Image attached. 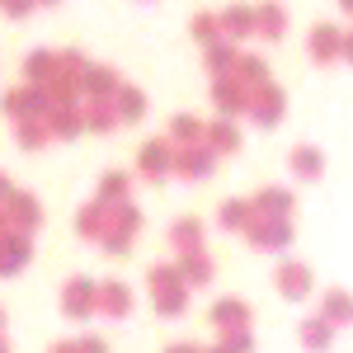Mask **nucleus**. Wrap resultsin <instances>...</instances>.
Here are the masks:
<instances>
[{"mask_svg": "<svg viewBox=\"0 0 353 353\" xmlns=\"http://www.w3.org/2000/svg\"><path fill=\"white\" fill-rule=\"evenodd\" d=\"M141 208H137L132 198L128 203H113L109 208V221H104V231H99V250H109V254H128L132 250V241H137V231H141Z\"/></svg>", "mask_w": 353, "mask_h": 353, "instance_id": "obj_1", "label": "nucleus"}, {"mask_svg": "<svg viewBox=\"0 0 353 353\" xmlns=\"http://www.w3.org/2000/svg\"><path fill=\"white\" fill-rule=\"evenodd\" d=\"M241 236L250 241L254 254H283L297 236V226H292V217H250V226Z\"/></svg>", "mask_w": 353, "mask_h": 353, "instance_id": "obj_2", "label": "nucleus"}, {"mask_svg": "<svg viewBox=\"0 0 353 353\" xmlns=\"http://www.w3.org/2000/svg\"><path fill=\"white\" fill-rule=\"evenodd\" d=\"M245 118H250L254 128H278V123L288 118V90H283L278 81L250 90V109H245Z\"/></svg>", "mask_w": 353, "mask_h": 353, "instance_id": "obj_3", "label": "nucleus"}, {"mask_svg": "<svg viewBox=\"0 0 353 353\" xmlns=\"http://www.w3.org/2000/svg\"><path fill=\"white\" fill-rule=\"evenodd\" d=\"M48 109H52V99H48L43 85H14V90L0 94V113L10 123H19V118H48Z\"/></svg>", "mask_w": 353, "mask_h": 353, "instance_id": "obj_4", "label": "nucleus"}, {"mask_svg": "<svg viewBox=\"0 0 353 353\" xmlns=\"http://www.w3.org/2000/svg\"><path fill=\"white\" fill-rule=\"evenodd\" d=\"M217 170V156L208 151V141H193V146H174V161H170V174L184 179V184H198V179H212Z\"/></svg>", "mask_w": 353, "mask_h": 353, "instance_id": "obj_5", "label": "nucleus"}, {"mask_svg": "<svg viewBox=\"0 0 353 353\" xmlns=\"http://www.w3.org/2000/svg\"><path fill=\"white\" fill-rule=\"evenodd\" d=\"M273 288H278V297H288V301H306L316 292V273H311V264H301V259H283L273 269Z\"/></svg>", "mask_w": 353, "mask_h": 353, "instance_id": "obj_6", "label": "nucleus"}, {"mask_svg": "<svg viewBox=\"0 0 353 353\" xmlns=\"http://www.w3.org/2000/svg\"><path fill=\"white\" fill-rule=\"evenodd\" d=\"M94 297H99V283H90V278H81V273H76V278H66V283H61V316H66V321H90V316H94Z\"/></svg>", "mask_w": 353, "mask_h": 353, "instance_id": "obj_7", "label": "nucleus"}, {"mask_svg": "<svg viewBox=\"0 0 353 353\" xmlns=\"http://www.w3.org/2000/svg\"><path fill=\"white\" fill-rule=\"evenodd\" d=\"M208 99H212V109H217V118H245V109H250V90H245L236 76H212V90H208Z\"/></svg>", "mask_w": 353, "mask_h": 353, "instance_id": "obj_8", "label": "nucleus"}, {"mask_svg": "<svg viewBox=\"0 0 353 353\" xmlns=\"http://www.w3.org/2000/svg\"><path fill=\"white\" fill-rule=\"evenodd\" d=\"M5 221H10V231H24V236H38L43 231V203L33 198V193L14 189L5 198Z\"/></svg>", "mask_w": 353, "mask_h": 353, "instance_id": "obj_9", "label": "nucleus"}, {"mask_svg": "<svg viewBox=\"0 0 353 353\" xmlns=\"http://www.w3.org/2000/svg\"><path fill=\"white\" fill-rule=\"evenodd\" d=\"M170 161H174V141L170 137H151L137 146V174L141 179H170Z\"/></svg>", "mask_w": 353, "mask_h": 353, "instance_id": "obj_10", "label": "nucleus"}, {"mask_svg": "<svg viewBox=\"0 0 353 353\" xmlns=\"http://www.w3.org/2000/svg\"><path fill=\"white\" fill-rule=\"evenodd\" d=\"M94 316H104V321H128V316H132V288H128L123 278H109V283H99Z\"/></svg>", "mask_w": 353, "mask_h": 353, "instance_id": "obj_11", "label": "nucleus"}, {"mask_svg": "<svg viewBox=\"0 0 353 353\" xmlns=\"http://www.w3.org/2000/svg\"><path fill=\"white\" fill-rule=\"evenodd\" d=\"M33 259V236L24 231H5L0 236V278H19Z\"/></svg>", "mask_w": 353, "mask_h": 353, "instance_id": "obj_12", "label": "nucleus"}, {"mask_svg": "<svg viewBox=\"0 0 353 353\" xmlns=\"http://www.w3.org/2000/svg\"><path fill=\"white\" fill-rule=\"evenodd\" d=\"M43 123H48L52 141H76V137L85 132V109H81V99H71V104H52Z\"/></svg>", "mask_w": 353, "mask_h": 353, "instance_id": "obj_13", "label": "nucleus"}, {"mask_svg": "<svg viewBox=\"0 0 353 353\" xmlns=\"http://www.w3.org/2000/svg\"><path fill=\"white\" fill-rule=\"evenodd\" d=\"M306 52L316 66H334L339 52H344V28L339 24H316L311 28V38H306Z\"/></svg>", "mask_w": 353, "mask_h": 353, "instance_id": "obj_14", "label": "nucleus"}, {"mask_svg": "<svg viewBox=\"0 0 353 353\" xmlns=\"http://www.w3.org/2000/svg\"><path fill=\"white\" fill-rule=\"evenodd\" d=\"M250 208H254V217H292L297 193L283 189V184H264L259 193H250Z\"/></svg>", "mask_w": 353, "mask_h": 353, "instance_id": "obj_15", "label": "nucleus"}, {"mask_svg": "<svg viewBox=\"0 0 353 353\" xmlns=\"http://www.w3.org/2000/svg\"><path fill=\"white\" fill-rule=\"evenodd\" d=\"M208 321L217 330H245V325H254V311H250L245 297H217L212 311H208Z\"/></svg>", "mask_w": 353, "mask_h": 353, "instance_id": "obj_16", "label": "nucleus"}, {"mask_svg": "<svg viewBox=\"0 0 353 353\" xmlns=\"http://www.w3.org/2000/svg\"><path fill=\"white\" fill-rule=\"evenodd\" d=\"M288 170L297 174L301 184H316V179L325 174V151H321V146H311V141H301V146L288 151Z\"/></svg>", "mask_w": 353, "mask_h": 353, "instance_id": "obj_17", "label": "nucleus"}, {"mask_svg": "<svg viewBox=\"0 0 353 353\" xmlns=\"http://www.w3.org/2000/svg\"><path fill=\"white\" fill-rule=\"evenodd\" d=\"M288 5H278V0H264L259 10H254V38H264V43H278V38H288Z\"/></svg>", "mask_w": 353, "mask_h": 353, "instance_id": "obj_18", "label": "nucleus"}, {"mask_svg": "<svg viewBox=\"0 0 353 353\" xmlns=\"http://www.w3.org/2000/svg\"><path fill=\"white\" fill-rule=\"evenodd\" d=\"M174 269H179V283L193 292V288H208V283H212L217 264L208 259V250H189V254H179V259H174Z\"/></svg>", "mask_w": 353, "mask_h": 353, "instance_id": "obj_19", "label": "nucleus"}, {"mask_svg": "<svg viewBox=\"0 0 353 353\" xmlns=\"http://www.w3.org/2000/svg\"><path fill=\"white\" fill-rule=\"evenodd\" d=\"M118 85H123V76L113 71L109 61H90L85 85H81V99H113V94H118Z\"/></svg>", "mask_w": 353, "mask_h": 353, "instance_id": "obj_20", "label": "nucleus"}, {"mask_svg": "<svg viewBox=\"0 0 353 353\" xmlns=\"http://www.w3.org/2000/svg\"><path fill=\"white\" fill-rule=\"evenodd\" d=\"M334 334H339V330H334V325L325 321V316L316 311V316H306V321L297 325V344H301L306 353H330V344H334Z\"/></svg>", "mask_w": 353, "mask_h": 353, "instance_id": "obj_21", "label": "nucleus"}, {"mask_svg": "<svg viewBox=\"0 0 353 353\" xmlns=\"http://www.w3.org/2000/svg\"><path fill=\"white\" fill-rule=\"evenodd\" d=\"M203 141H208V151H212L217 161H221V156H236V151L245 146L241 128H236L231 118H217V123H208V132H203Z\"/></svg>", "mask_w": 353, "mask_h": 353, "instance_id": "obj_22", "label": "nucleus"}, {"mask_svg": "<svg viewBox=\"0 0 353 353\" xmlns=\"http://www.w3.org/2000/svg\"><path fill=\"white\" fill-rule=\"evenodd\" d=\"M217 19H221V38H226V43L254 38V10H250V5H226Z\"/></svg>", "mask_w": 353, "mask_h": 353, "instance_id": "obj_23", "label": "nucleus"}, {"mask_svg": "<svg viewBox=\"0 0 353 353\" xmlns=\"http://www.w3.org/2000/svg\"><path fill=\"white\" fill-rule=\"evenodd\" d=\"M19 76H24V85H52L57 81V52L52 48H33L24 57V66H19Z\"/></svg>", "mask_w": 353, "mask_h": 353, "instance_id": "obj_24", "label": "nucleus"}, {"mask_svg": "<svg viewBox=\"0 0 353 353\" xmlns=\"http://www.w3.org/2000/svg\"><path fill=\"white\" fill-rule=\"evenodd\" d=\"M321 316H325L334 330H349L353 325V292H344V288H325V292H321Z\"/></svg>", "mask_w": 353, "mask_h": 353, "instance_id": "obj_25", "label": "nucleus"}, {"mask_svg": "<svg viewBox=\"0 0 353 353\" xmlns=\"http://www.w3.org/2000/svg\"><path fill=\"white\" fill-rule=\"evenodd\" d=\"M85 109V132H113V128H123V118H118V104L113 99H81Z\"/></svg>", "mask_w": 353, "mask_h": 353, "instance_id": "obj_26", "label": "nucleus"}, {"mask_svg": "<svg viewBox=\"0 0 353 353\" xmlns=\"http://www.w3.org/2000/svg\"><path fill=\"white\" fill-rule=\"evenodd\" d=\"M208 241V226L198 217H174L170 221V245H174V254H189V250H203Z\"/></svg>", "mask_w": 353, "mask_h": 353, "instance_id": "obj_27", "label": "nucleus"}, {"mask_svg": "<svg viewBox=\"0 0 353 353\" xmlns=\"http://www.w3.org/2000/svg\"><path fill=\"white\" fill-rule=\"evenodd\" d=\"M14 141H19V151L38 156V151H48V146H52V132H48V123H43V118H19V123H14Z\"/></svg>", "mask_w": 353, "mask_h": 353, "instance_id": "obj_28", "label": "nucleus"}, {"mask_svg": "<svg viewBox=\"0 0 353 353\" xmlns=\"http://www.w3.org/2000/svg\"><path fill=\"white\" fill-rule=\"evenodd\" d=\"M94 198H99V203H128V198H132V174H128V170H104V174H99V184H94Z\"/></svg>", "mask_w": 353, "mask_h": 353, "instance_id": "obj_29", "label": "nucleus"}, {"mask_svg": "<svg viewBox=\"0 0 353 353\" xmlns=\"http://www.w3.org/2000/svg\"><path fill=\"white\" fill-rule=\"evenodd\" d=\"M104 221H109V203H99V198H90L85 208H76V236H81V241H99V231H104Z\"/></svg>", "mask_w": 353, "mask_h": 353, "instance_id": "obj_30", "label": "nucleus"}, {"mask_svg": "<svg viewBox=\"0 0 353 353\" xmlns=\"http://www.w3.org/2000/svg\"><path fill=\"white\" fill-rule=\"evenodd\" d=\"M236 57H241V43H212V48H203V71L208 76H231L236 71Z\"/></svg>", "mask_w": 353, "mask_h": 353, "instance_id": "obj_31", "label": "nucleus"}, {"mask_svg": "<svg viewBox=\"0 0 353 353\" xmlns=\"http://www.w3.org/2000/svg\"><path fill=\"white\" fill-rule=\"evenodd\" d=\"M85 71H90V57H85L81 48H61V52H57V81H66L71 90H81Z\"/></svg>", "mask_w": 353, "mask_h": 353, "instance_id": "obj_32", "label": "nucleus"}, {"mask_svg": "<svg viewBox=\"0 0 353 353\" xmlns=\"http://www.w3.org/2000/svg\"><path fill=\"white\" fill-rule=\"evenodd\" d=\"M231 76H236L245 90H259V85L273 81L269 61H264V57H254V52H241V57H236V71H231Z\"/></svg>", "mask_w": 353, "mask_h": 353, "instance_id": "obj_33", "label": "nucleus"}, {"mask_svg": "<svg viewBox=\"0 0 353 353\" xmlns=\"http://www.w3.org/2000/svg\"><path fill=\"white\" fill-rule=\"evenodd\" d=\"M113 104H118V118L123 123H141L146 118V90H137V85H118V94H113Z\"/></svg>", "mask_w": 353, "mask_h": 353, "instance_id": "obj_34", "label": "nucleus"}, {"mask_svg": "<svg viewBox=\"0 0 353 353\" xmlns=\"http://www.w3.org/2000/svg\"><path fill=\"white\" fill-rule=\"evenodd\" d=\"M203 132H208V123L203 118H193V113H170V141L174 146H193V141H203Z\"/></svg>", "mask_w": 353, "mask_h": 353, "instance_id": "obj_35", "label": "nucleus"}, {"mask_svg": "<svg viewBox=\"0 0 353 353\" xmlns=\"http://www.w3.org/2000/svg\"><path fill=\"white\" fill-rule=\"evenodd\" d=\"M250 217H254L250 198H226V203L217 208V226H221V231H236V236L250 226Z\"/></svg>", "mask_w": 353, "mask_h": 353, "instance_id": "obj_36", "label": "nucleus"}, {"mask_svg": "<svg viewBox=\"0 0 353 353\" xmlns=\"http://www.w3.org/2000/svg\"><path fill=\"white\" fill-rule=\"evenodd\" d=\"M189 38H198L203 48L221 43V19H217V10H198V14L189 19Z\"/></svg>", "mask_w": 353, "mask_h": 353, "instance_id": "obj_37", "label": "nucleus"}, {"mask_svg": "<svg viewBox=\"0 0 353 353\" xmlns=\"http://www.w3.org/2000/svg\"><path fill=\"white\" fill-rule=\"evenodd\" d=\"M156 316H165V321H174V316H184L189 311V288H170V292H156Z\"/></svg>", "mask_w": 353, "mask_h": 353, "instance_id": "obj_38", "label": "nucleus"}, {"mask_svg": "<svg viewBox=\"0 0 353 353\" xmlns=\"http://www.w3.org/2000/svg\"><path fill=\"white\" fill-rule=\"evenodd\" d=\"M146 288H151V297H156V292L184 288V283H179V269H174V264H151V269H146Z\"/></svg>", "mask_w": 353, "mask_h": 353, "instance_id": "obj_39", "label": "nucleus"}, {"mask_svg": "<svg viewBox=\"0 0 353 353\" xmlns=\"http://www.w3.org/2000/svg\"><path fill=\"white\" fill-rule=\"evenodd\" d=\"M217 344H226L231 353H254V325H245V330H217Z\"/></svg>", "mask_w": 353, "mask_h": 353, "instance_id": "obj_40", "label": "nucleus"}, {"mask_svg": "<svg viewBox=\"0 0 353 353\" xmlns=\"http://www.w3.org/2000/svg\"><path fill=\"white\" fill-rule=\"evenodd\" d=\"M38 10V0H0V14L5 19H28Z\"/></svg>", "mask_w": 353, "mask_h": 353, "instance_id": "obj_41", "label": "nucleus"}, {"mask_svg": "<svg viewBox=\"0 0 353 353\" xmlns=\"http://www.w3.org/2000/svg\"><path fill=\"white\" fill-rule=\"evenodd\" d=\"M76 353H109V339L104 334H81L76 339Z\"/></svg>", "mask_w": 353, "mask_h": 353, "instance_id": "obj_42", "label": "nucleus"}, {"mask_svg": "<svg viewBox=\"0 0 353 353\" xmlns=\"http://www.w3.org/2000/svg\"><path fill=\"white\" fill-rule=\"evenodd\" d=\"M339 61H349V66H353V28H344V52H339Z\"/></svg>", "mask_w": 353, "mask_h": 353, "instance_id": "obj_43", "label": "nucleus"}, {"mask_svg": "<svg viewBox=\"0 0 353 353\" xmlns=\"http://www.w3.org/2000/svg\"><path fill=\"white\" fill-rule=\"evenodd\" d=\"M165 353H203V349H198V344H189V339H179V344H170Z\"/></svg>", "mask_w": 353, "mask_h": 353, "instance_id": "obj_44", "label": "nucleus"}, {"mask_svg": "<svg viewBox=\"0 0 353 353\" xmlns=\"http://www.w3.org/2000/svg\"><path fill=\"white\" fill-rule=\"evenodd\" d=\"M48 353H76V339H57V344H52Z\"/></svg>", "mask_w": 353, "mask_h": 353, "instance_id": "obj_45", "label": "nucleus"}, {"mask_svg": "<svg viewBox=\"0 0 353 353\" xmlns=\"http://www.w3.org/2000/svg\"><path fill=\"white\" fill-rule=\"evenodd\" d=\"M10 193H14V184H10V174H5V170H0V203H5V198H10Z\"/></svg>", "mask_w": 353, "mask_h": 353, "instance_id": "obj_46", "label": "nucleus"}, {"mask_svg": "<svg viewBox=\"0 0 353 353\" xmlns=\"http://www.w3.org/2000/svg\"><path fill=\"white\" fill-rule=\"evenodd\" d=\"M5 231H10V221H5V203H0V236H5Z\"/></svg>", "mask_w": 353, "mask_h": 353, "instance_id": "obj_47", "label": "nucleus"}, {"mask_svg": "<svg viewBox=\"0 0 353 353\" xmlns=\"http://www.w3.org/2000/svg\"><path fill=\"white\" fill-rule=\"evenodd\" d=\"M203 353H231V349H226V344H212V349H203Z\"/></svg>", "mask_w": 353, "mask_h": 353, "instance_id": "obj_48", "label": "nucleus"}, {"mask_svg": "<svg viewBox=\"0 0 353 353\" xmlns=\"http://www.w3.org/2000/svg\"><path fill=\"white\" fill-rule=\"evenodd\" d=\"M0 353H10V339H5V330H0Z\"/></svg>", "mask_w": 353, "mask_h": 353, "instance_id": "obj_49", "label": "nucleus"}, {"mask_svg": "<svg viewBox=\"0 0 353 353\" xmlns=\"http://www.w3.org/2000/svg\"><path fill=\"white\" fill-rule=\"evenodd\" d=\"M339 10H344V14H353V0H339Z\"/></svg>", "mask_w": 353, "mask_h": 353, "instance_id": "obj_50", "label": "nucleus"}, {"mask_svg": "<svg viewBox=\"0 0 353 353\" xmlns=\"http://www.w3.org/2000/svg\"><path fill=\"white\" fill-rule=\"evenodd\" d=\"M0 330H5V306H0Z\"/></svg>", "mask_w": 353, "mask_h": 353, "instance_id": "obj_51", "label": "nucleus"}, {"mask_svg": "<svg viewBox=\"0 0 353 353\" xmlns=\"http://www.w3.org/2000/svg\"><path fill=\"white\" fill-rule=\"evenodd\" d=\"M38 5H57V0H38Z\"/></svg>", "mask_w": 353, "mask_h": 353, "instance_id": "obj_52", "label": "nucleus"}, {"mask_svg": "<svg viewBox=\"0 0 353 353\" xmlns=\"http://www.w3.org/2000/svg\"><path fill=\"white\" fill-rule=\"evenodd\" d=\"M146 5H151V0H146Z\"/></svg>", "mask_w": 353, "mask_h": 353, "instance_id": "obj_53", "label": "nucleus"}]
</instances>
